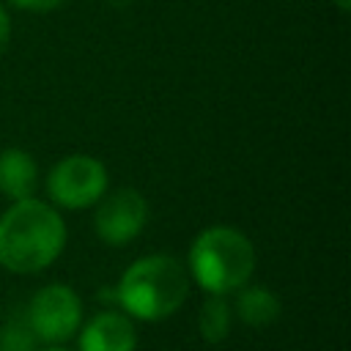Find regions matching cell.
<instances>
[{"label":"cell","instance_id":"6da1fadb","mask_svg":"<svg viewBox=\"0 0 351 351\" xmlns=\"http://www.w3.org/2000/svg\"><path fill=\"white\" fill-rule=\"evenodd\" d=\"M63 244V219L41 200H14V206L0 217V263L8 271H41L60 255Z\"/></svg>","mask_w":351,"mask_h":351},{"label":"cell","instance_id":"7a4b0ae2","mask_svg":"<svg viewBox=\"0 0 351 351\" xmlns=\"http://www.w3.org/2000/svg\"><path fill=\"white\" fill-rule=\"evenodd\" d=\"M189 293L184 266L170 255L134 261L118 282V304L140 321H162L176 313Z\"/></svg>","mask_w":351,"mask_h":351},{"label":"cell","instance_id":"3957f363","mask_svg":"<svg viewBox=\"0 0 351 351\" xmlns=\"http://www.w3.org/2000/svg\"><path fill=\"white\" fill-rule=\"evenodd\" d=\"M189 269L208 293H230L250 280L255 269V250L241 230L214 225L192 241Z\"/></svg>","mask_w":351,"mask_h":351},{"label":"cell","instance_id":"277c9868","mask_svg":"<svg viewBox=\"0 0 351 351\" xmlns=\"http://www.w3.org/2000/svg\"><path fill=\"white\" fill-rule=\"evenodd\" d=\"M47 189L49 197L60 206V208H88L93 206L104 189H107V170L99 159L77 154L69 159H60L49 178H47Z\"/></svg>","mask_w":351,"mask_h":351},{"label":"cell","instance_id":"5b68a950","mask_svg":"<svg viewBox=\"0 0 351 351\" xmlns=\"http://www.w3.org/2000/svg\"><path fill=\"white\" fill-rule=\"evenodd\" d=\"M25 313L38 340L63 343L77 332L82 318V304L69 285H47L30 299Z\"/></svg>","mask_w":351,"mask_h":351},{"label":"cell","instance_id":"8992f818","mask_svg":"<svg viewBox=\"0 0 351 351\" xmlns=\"http://www.w3.org/2000/svg\"><path fill=\"white\" fill-rule=\"evenodd\" d=\"M148 219V203L137 189H118L96 208V233L107 244L132 241Z\"/></svg>","mask_w":351,"mask_h":351},{"label":"cell","instance_id":"52a82bcc","mask_svg":"<svg viewBox=\"0 0 351 351\" xmlns=\"http://www.w3.org/2000/svg\"><path fill=\"white\" fill-rule=\"evenodd\" d=\"M137 332L121 313H99L80 335V351H134Z\"/></svg>","mask_w":351,"mask_h":351},{"label":"cell","instance_id":"ba28073f","mask_svg":"<svg viewBox=\"0 0 351 351\" xmlns=\"http://www.w3.org/2000/svg\"><path fill=\"white\" fill-rule=\"evenodd\" d=\"M38 186V167L27 151L8 148L0 154V195L8 200L33 197Z\"/></svg>","mask_w":351,"mask_h":351},{"label":"cell","instance_id":"9c48e42d","mask_svg":"<svg viewBox=\"0 0 351 351\" xmlns=\"http://www.w3.org/2000/svg\"><path fill=\"white\" fill-rule=\"evenodd\" d=\"M236 310H239V318L250 326H269L280 318V299L263 288V285H252V288H244L236 299Z\"/></svg>","mask_w":351,"mask_h":351},{"label":"cell","instance_id":"30bf717a","mask_svg":"<svg viewBox=\"0 0 351 351\" xmlns=\"http://www.w3.org/2000/svg\"><path fill=\"white\" fill-rule=\"evenodd\" d=\"M230 304L225 302V293H211L203 302L200 310V335L208 343H222L230 332Z\"/></svg>","mask_w":351,"mask_h":351},{"label":"cell","instance_id":"8fae6325","mask_svg":"<svg viewBox=\"0 0 351 351\" xmlns=\"http://www.w3.org/2000/svg\"><path fill=\"white\" fill-rule=\"evenodd\" d=\"M36 332L27 321V313H16L0 326V351H36Z\"/></svg>","mask_w":351,"mask_h":351},{"label":"cell","instance_id":"7c38bea8","mask_svg":"<svg viewBox=\"0 0 351 351\" xmlns=\"http://www.w3.org/2000/svg\"><path fill=\"white\" fill-rule=\"evenodd\" d=\"M66 0H11V5L22 8V11H33V14H47V11H55L60 8Z\"/></svg>","mask_w":351,"mask_h":351},{"label":"cell","instance_id":"4fadbf2b","mask_svg":"<svg viewBox=\"0 0 351 351\" xmlns=\"http://www.w3.org/2000/svg\"><path fill=\"white\" fill-rule=\"evenodd\" d=\"M8 38H11V22H8V14L0 8V55L5 52Z\"/></svg>","mask_w":351,"mask_h":351},{"label":"cell","instance_id":"5bb4252c","mask_svg":"<svg viewBox=\"0 0 351 351\" xmlns=\"http://www.w3.org/2000/svg\"><path fill=\"white\" fill-rule=\"evenodd\" d=\"M107 5H112V8H123V5H129L132 0H104Z\"/></svg>","mask_w":351,"mask_h":351},{"label":"cell","instance_id":"9a60e30c","mask_svg":"<svg viewBox=\"0 0 351 351\" xmlns=\"http://www.w3.org/2000/svg\"><path fill=\"white\" fill-rule=\"evenodd\" d=\"M335 3H337L340 11H348V5H351V0H335Z\"/></svg>","mask_w":351,"mask_h":351},{"label":"cell","instance_id":"2e32d148","mask_svg":"<svg viewBox=\"0 0 351 351\" xmlns=\"http://www.w3.org/2000/svg\"><path fill=\"white\" fill-rule=\"evenodd\" d=\"M47 351H63V348H47Z\"/></svg>","mask_w":351,"mask_h":351}]
</instances>
